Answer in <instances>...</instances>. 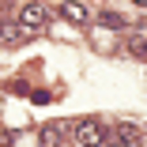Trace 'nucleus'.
<instances>
[{
	"label": "nucleus",
	"instance_id": "1",
	"mask_svg": "<svg viewBox=\"0 0 147 147\" xmlns=\"http://www.w3.org/2000/svg\"><path fill=\"white\" fill-rule=\"evenodd\" d=\"M76 143L79 147H106L109 143V128L98 121H79L76 125Z\"/></svg>",
	"mask_w": 147,
	"mask_h": 147
},
{
	"label": "nucleus",
	"instance_id": "2",
	"mask_svg": "<svg viewBox=\"0 0 147 147\" xmlns=\"http://www.w3.org/2000/svg\"><path fill=\"white\" fill-rule=\"evenodd\" d=\"M109 136L117 140V147H140V128H136V125H128V121H125V125H117Z\"/></svg>",
	"mask_w": 147,
	"mask_h": 147
},
{
	"label": "nucleus",
	"instance_id": "3",
	"mask_svg": "<svg viewBox=\"0 0 147 147\" xmlns=\"http://www.w3.org/2000/svg\"><path fill=\"white\" fill-rule=\"evenodd\" d=\"M45 19H49V15H45V8H42V4H26V8H23V23L30 26V30L45 26Z\"/></svg>",
	"mask_w": 147,
	"mask_h": 147
},
{
	"label": "nucleus",
	"instance_id": "4",
	"mask_svg": "<svg viewBox=\"0 0 147 147\" xmlns=\"http://www.w3.org/2000/svg\"><path fill=\"white\" fill-rule=\"evenodd\" d=\"M61 15H64L68 23H87V8H83V4H76V0H64Z\"/></svg>",
	"mask_w": 147,
	"mask_h": 147
},
{
	"label": "nucleus",
	"instance_id": "5",
	"mask_svg": "<svg viewBox=\"0 0 147 147\" xmlns=\"http://www.w3.org/2000/svg\"><path fill=\"white\" fill-rule=\"evenodd\" d=\"M57 140H61V136H57V128H42V143H45V147H61Z\"/></svg>",
	"mask_w": 147,
	"mask_h": 147
},
{
	"label": "nucleus",
	"instance_id": "6",
	"mask_svg": "<svg viewBox=\"0 0 147 147\" xmlns=\"http://www.w3.org/2000/svg\"><path fill=\"white\" fill-rule=\"evenodd\" d=\"M102 23H106V26H125V15H117V11H106V15H102Z\"/></svg>",
	"mask_w": 147,
	"mask_h": 147
}]
</instances>
